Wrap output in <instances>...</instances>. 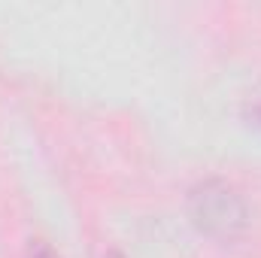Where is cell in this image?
Returning a JSON list of instances; mask_svg holds the SVG:
<instances>
[{
  "mask_svg": "<svg viewBox=\"0 0 261 258\" xmlns=\"http://www.w3.org/2000/svg\"><path fill=\"white\" fill-rule=\"evenodd\" d=\"M186 213L197 231L216 243H234L249 228V207L231 183L210 176L186 194Z\"/></svg>",
  "mask_w": 261,
  "mask_h": 258,
  "instance_id": "obj_1",
  "label": "cell"
},
{
  "mask_svg": "<svg viewBox=\"0 0 261 258\" xmlns=\"http://www.w3.org/2000/svg\"><path fill=\"white\" fill-rule=\"evenodd\" d=\"M28 258H58V255L52 252V246H49V243H43V240H37V243L31 246V252H28Z\"/></svg>",
  "mask_w": 261,
  "mask_h": 258,
  "instance_id": "obj_2",
  "label": "cell"
},
{
  "mask_svg": "<svg viewBox=\"0 0 261 258\" xmlns=\"http://www.w3.org/2000/svg\"><path fill=\"white\" fill-rule=\"evenodd\" d=\"M103 258H125L119 249H110V252H103Z\"/></svg>",
  "mask_w": 261,
  "mask_h": 258,
  "instance_id": "obj_3",
  "label": "cell"
}]
</instances>
